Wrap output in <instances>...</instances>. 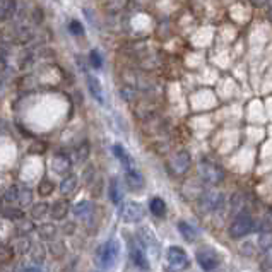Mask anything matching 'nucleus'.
I'll list each match as a JSON object with an SVG mask.
<instances>
[{
  "label": "nucleus",
  "mask_w": 272,
  "mask_h": 272,
  "mask_svg": "<svg viewBox=\"0 0 272 272\" xmlns=\"http://www.w3.org/2000/svg\"><path fill=\"white\" fill-rule=\"evenodd\" d=\"M166 266H168L170 272H181L187 269L188 266V257L181 247H170L166 252Z\"/></svg>",
  "instance_id": "5"
},
{
  "label": "nucleus",
  "mask_w": 272,
  "mask_h": 272,
  "mask_svg": "<svg viewBox=\"0 0 272 272\" xmlns=\"http://www.w3.org/2000/svg\"><path fill=\"white\" fill-rule=\"evenodd\" d=\"M259 248L260 250H269L272 248V231H266V233H262L260 235V238H259Z\"/></svg>",
  "instance_id": "24"
},
{
  "label": "nucleus",
  "mask_w": 272,
  "mask_h": 272,
  "mask_svg": "<svg viewBox=\"0 0 272 272\" xmlns=\"http://www.w3.org/2000/svg\"><path fill=\"white\" fill-rule=\"evenodd\" d=\"M86 82H88V89H89L91 96H93L99 104L106 103V101H104V94H103V86H101L99 79H98L96 75L86 74Z\"/></svg>",
  "instance_id": "9"
},
{
  "label": "nucleus",
  "mask_w": 272,
  "mask_h": 272,
  "mask_svg": "<svg viewBox=\"0 0 272 272\" xmlns=\"http://www.w3.org/2000/svg\"><path fill=\"white\" fill-rule=\"evenodd\" d=\"M195 259L197 264L200 266V269L204 272H214L219 267V255L214 248H209V247H202L195 253Z\"/></svg>",
  "instance_id": "3"
},
{
  "label": "nucleus",
  "mask_w": 272,
  "mask_h": 272,
  "mask_svg": "<svg viewBox=\"0 0 272 272\" xmlns=\"http://www.w3.org/2000/svg\"><path fill=\"white\" fill-rule=\"evenodd\" d=\"M264 271L272 272V248L266 250V259H264Z\"/></svg>",
  "instance_id": "31"
},
{
  "label": "nucleus",
  "mask_w": 272,
  "mask_h": 272,
  "mask_svg": "<svg viewBox=\"0 0 272 272\" xmlns=\"http://www.w3.org/2000/svg\"><path fill=\"white\" fill-rule=\"evenodd\" d=\"M77 176L75 175H69V176H65L64 180H62V183H60V192H62V195H71L72 192H75V188H77Z\"/></svg>",
  "instance_id": "16"
},
{
  "label": "nucleus",
  "mask_w": 272,
  "mask_h": 272,
  "mask_svg": "<svg viewBox=\"0 0 272 272\" xmlns=\"http://www.w3.org/2000/svg\"><path fill=\"white\" fill-rule=\"evenodd\" d=\"M130 260L134 262V266L137 269L148 272L151 271V264H149V259L146 255V250L139 245H130Z\"/></svg>",
  "instance_id": "8"
},
{
  "label": "nucleus",
  "mask_w": 272,
  "mask_h": 272,
  "mask_svg": "<svg viewBox=\"0 0 272 272\" xmlns=\"http://www.w3.org/2000/svg\"><path fill=\"white\" fill-rule=\"evenodd\" d=\"M198 175H200V178L205 183H211V185H218L219 181L224 178V172L216 163L209 161V159H202L198 163Z\"/></svg>",
  "instance_id": "4"
},
{
  "label": "nucleus",
  "mask_w": 272,
  "mask_h": 272,
  "mask_svg": "<svg viewBox=\"0 0 272 272\" xmlns=\"http://www.w3.org/2000/svg\"><path fill=\"white\" fill-rule=\"evenodd\" d=\"M40 233H41V236L43 238H47V240H50L51 236H55V233H57V229H55V226L53 224H43L40 228Z\"/></svg>",
  "instance_id": "30"
},
{
  "label": "nucleus",
  "mask_w": 272,
  "mask_h": 272,
  "mask_svg": "<svg viewBox=\"0 0 272 272\" xmlns=\"http://www.w3.org/2000/svg\"><path fill=\"white\" fill-rule=\"evenodd\" d=\"M51 192H53V181L45 178L40 183V187H38V194H40L41 197H48V195H51Z\"/></svg>",
  "instance_id": "25"
},
{
  "label": "nucleus",
  "mask_w": 272,
  "mask_h": 272,
  "mask_svg": "<svg viewBox=\"0 0 272 272\" xmlns=\"http://www.w3.org/2000/svg\"><path fill=\"white\" fill-rule=\"evenodd\" d=\"M89 64H91V67H94V69L103 67V60H101V55H99V51H98V50H91Z\"/></svg>",
  "instance_id": "26"
},
{
  "label": "nucleus",
  "mask_w": 272,
  "mask_h": 272,
  "mask_svg": "<svg viewBox=\"0 0 272 272\" xmlns=\"http://www.w3.org/2000/svg\"><path fill=\"white\" fill-rule=\"evenodd\" d=\"M88 154H89V146L84 142V144L79 146L77 151H75V158H77V163L86 161V159H88Z\"/></svg>",
  "instance_id": "28"
},
{
  "label": "nucleus",
  "mask_w": 272,
  "mask_h": 272,
  "mask_svg": "<svg viewBox=\"0 0 272 272\" xmlns=\"http://www.w3.org/2000/svg\"><path fill=\"white\" fill-rule=\"evenodd\" d=\"M200 205L204 211L216 212L219 209H223V205H224V195L218 190H209L200 197Z\"/></svg>",
  "instance_id": "7"
},
{
  "label": "nucleus",
  "mask_w": 272,
  "mask_h": 272,
  "mask_svg": "<svg viewBox=\"0 0 272 272\" xmlns=\"http://www.w3.org/2000/svg\"><path fill=\"white\" fill-rule=\"evenodd\" d=\"M144 216H146V211L139 202L128 200L122 204L120 218L124 219L125 223H128V224H137V223H141L142 219H144Z\"/></svg>",
  "instance_id": "6"
},
{
  "label": "nucleus",
  "mask_w": 272,
  "mask_h": 272,
  "mask_svg": "<svg viewBox=\"0 0 272 272\" xmlns=\"http://www.w3.org/2000/svg\"><path fill=\"white\" fill-rule=\"evenodd\" d=\"M255 229V221L253 218L248 214L247 211H242L235 216V219L231 221V226H229V235L233 238H242V236H247L248 233H252Z\"/></svg>",
  "instance_id": "2"
},
{
  "label": "nucleus",
  "mask_w": 272,
  "mask_h": 272,
  "mask_svg": "<svg viewBox=\"0 0 272 272\" xmlns=\"http://www.w3.org/2000/svg\"><path fill=\"white\" fill-rule=\"evenodd\" d=\"M69 31H71L74 36H82V34H84V26H82L77 19H74L69 23Z\"/></svg>",
  "instance_id": "27"
},
{
  "label": "nucleus",
  "mask_w": 272,
  "mask_h": 272,
  "mask_svg": "<svg viewBox=\"0 0 272 272\" xmlns=\"http://www.w3.org/2000/svg\"><path fill=\"white\" fill-rule=\"evenodd\" d=\"M26 272H43V271H41L40 266H36V264H34V266L26 267Z\"/></svg>",
  "instance_id": "33"
},
{
  "label": "nucleus",
  "mask_w": 272,
  "mask_h": 272,
  "mask_svg": "<svg viewBox=\"0 0 272 272\" xmlns=\"http://www.w3.org/2000/svg\"><path fill=\"white\" fill-rule=\"evenodd\" d=\"M2 216L7 219H14V221H21V219H24V214L21 209H16V207H5L2 209Z\"/></svg>",
  "instance_id": "22"
},
{
  "label": "nucleus",
  "mask_w": 272,
  "mask_h": 272,
  "mask_svg": "<svg viewBox=\"0 0 272 272\" xmlns=\"http://www.w3.org/2000/svg\"><path fill=\"white\" fill-rule=\"evenodd\" d=\"M149 211H151L154 216H158V218H163V216L166 214L165 200H163L161 197H152L151 200H149Z\"/></svg>",
  "instance_id": "15"
},
{
  "label": "nucleus",
  "mask_w": 272,
  "mask_h": 272,
  "mask_svg": "<svg viewBox=\"0 0 272 272\" xmlns=\"http://www.w3.org/2000/svg\"><path fill=\"white\" fill-rule=\"evenodd\" d=\"M250 2H252L253 5H257V7H262V5H266L267 3V0H250Z\"/></svg>",
  "instance_id": "34"
},
{
  "label": "nucleus",
  "mask_w": 272,
  "mask_h": 272,
  "mask_svg": "<svg viewBox=\"0 0 272 272\" xmlns=\"http://www.w3.org/2000/svg\"><path fill=\"white\" fill-rule=\"evenodd\" d=\"M72 168V161L65 154H57L51 161V170H53L57 175H65Z\"/></svg>",
  "instance_id": "12"
},
{
  "label": "nucleus",
  "mask_w": 272,
  "mask_h": 272,
  "mask_svg": "<svg viewBox=\"0 0 272 272\" xmlns=\"http://www.w3.org/2000/svg\"><path fill=\"white\" fill-rule=\"evenodd\" d=\"M17 194H19V188L17 187H9L7 188V192L3 194V200L5 202H16L17 200Z\"/></svg>",
  "instance_id": "29"
},
{
  "label": "nucleus",
  "mask_w": 272,
  "mask_h": 272,
  "mask_svg": "<svg viewBox=\"0 0 272 272\" xmlns=\"http://www.w3.org/2000/svg\"><path fill=\"white\" fill-rule=\"evenodd\" d=\"M14 272H26V266H23V264H17Z\"/></svg>",
  "instance_id": "35"
},
{
  "label": "nucleus",
  "mask_w": 272,
  "mask_h": 272,
  "mask_svg": "<svg viewBox=\"0 0 272 272\" xmlns=\"http://www.w3.org/2000/svg\"><path fill=\"white\" fill-rule=\"evenodd\" d=\"M271 19H272V7H271Z\"/></svg>",
  "instance_id": "37"
},
{
  "label": "nucleus",
  "mask_w": 272,
  "mask_h": 272,
  "mask_svg": "<svg viewBox=\"0 0 272 272\" xmlns=\"http://www.w3.org/2000/svg\"><path fill=\"white\" fill-rule=\"evenodd\" d=\"M89 214H91V202L89 200H81L74 207V216H75V218L86 219V218H89Z\"/></svg>",
  "instance_id": "18"
},
{
  "label": "nucleus",
  "mask_w": 272,
  "mask_h": 272,
  "mask_svg": "<svg viewBox=\"0 0 272 272\" xmlns=\"http://www.w3.org/2000/svg\"><path fill=\"white\" fill-rule=\"evenodd\" d=\"M128 3V0H106V10H110V12H118V10L125 9Z\"/></svg>",
  "instance_id": "23"
},
{
  "label": "nucleus",
  "mask_w": 272,
  "mask_h": 272,
  "mask_svg": "<svg viewBox=\"0 0 272 272\" xmlns=\"http://www.w3.org/2000/svg\"><path fill=\"white\" fill-rule=\"evenodd\" d=\"M14 10H16V0H7V2H3L2 9H0V21L12 17Z\"/></svg>",
  "instance_id": "20"
},
{
  "label": "nucleus",
  "mask_w": 272,
  "mask_h": 272,
  "mask_svg": "<svg viewBox=\"0 0 272 272\" xmlns=\"http://www.w3.org/2000/svg\"><path fill=\"white\" fill-rule=\"evenodd\" d=\"M10 248H7V247H3V248H0V264H7L10 259H12V255H10Z\"/></svg>",
  "instance_id": "32"
},
{
  "label": "nucleus",
  "mask_w": 272,
  "mask_h": 272,
  "mask_svg": "<svg viewBox=\"0 0 272 272\" xmlns=\"http://www.w3.org/2000/svg\"><path fill=\"white\" fill-rule=\"evenodd\" d=\"M118 259H120V243L115 238H110L108 242H104L96 252L98 266L104 271L113 269V267L117 266Z\"/></svg>",
  "instance_id": "1"
},
{
  "label": "nucleus",
  "mask_w": 272,
  "mask_h": 272,
  "mask_svg": "<svg viewBox=\"0 0 272 272\" xmlns=\"http://www.w3.org/2000/svg\"><path fill=\"white\" fill-rule=\"evenodd\" d=\"M31 200H33V192H31L29 188H26V187L19 188V194H17V202H19L21 207H26V205H29Z\"/></svg>",
  "instance_id": "19"
},
{
  "label": "nucleus",
  "mask_w": 272,
  "mask_h": 272,
  "mask_svg": "<svg viewBox=\"0 0 272 272\" xmlns=\"http://www.w3.org/2000/svg\"><path fill=\"white\" fill-rule=\"evenodd\" d=\"M48 212H50V207H48V204L41 202V204L33 205V209H31V218H33V219H41V218H45Z\"/></svg>",
  "instance_id": "21"
},
{
  "label": "nucleus",
  "mask_w": 272,
  "mask_h": 272,
  "mask_svg": "<svg viewBox=\"0 0 272 272\" xmlns=\"http://www.w3.org/2000/svg\"><path fill=\"white\" fill-rule=\"evenodd\" d=\"M178 231H180V235L187 240V242H194V240L197 238V229H195L192 224H188L187 221L178 223Z\"/></svg>",
  "instance_id": "17"
},
{
  "label": "nucleus",
  "mask_w": 272,
  "mask_h": 272,
  "mask_svg": "<svg viewBox=\"0 0 272 272\" xmlns=\"http://www.w3.org/2000/svg\"><path fill=\"white\" fill-rule=\"evenodd\" d=\"M67 212H69V204H67V200H57L55 202L53 205L50 207V214H51V218L53 219H64L65 216H67Z\"/></svg>",
  "instance_id": "14"
},
{
  "label": "nucleus",
  "mask_w": 272,
  "mask_h": 272,
  "mask_svg": "<svg viewBox=\"0 0 272 272\" xmlns=\"http://www.w3.org/2000/svg\"><path fill=\"white\" fill-rule=\"evenodd\" d=\"M108 195H110V200L113 202L115 205L122 204L124 202V190L120 187V181L117 178L110 180V187H108Z\"/></svg>",
  "instance_id": "13"
},
{
  "label": "nucleus",
  "mask_w": 272,
  "mask_h": 272,
  "mask_svg": "<svg viewBox=\"0 0 272 272\" xmlns=\"http://www.w3.org/2000/svg\"><path fill=\"white\" fill-rule=\"evenodd\" d=\"M188 166H190V154H188L187 151H180V152H176V154L173 156L172 168H173V172H175L176 175H183V173L188 170Z\"/></svg>",
  "instance_id": "10"
},
{
  "label": "nucleus",
  "mask_w": 272,
  "mask_h": 272,
  "mask_svg": "<svg viewBox=\"0 0 272 272\" xmlns=\"http://www.w3.org/2000/svg\"><path fill=\"white\" fill-rule=\"evenodd\" d=\"M113 152H115V156H117V158L120 159V163H122V166H124L125 172H128V170L137 168V165H135V161L130 158V154H128V152L125 151L124 146H122V144H115V146H113Z\"/></svg>",
  "instance_id": "11"
},
{
  "label": "nucleus",
  "mask_w": 272,
  "mask_h": 272,
  "mask_svg": "<svg viewBox=\"0 0 272 272\" xmlns=\"http://www.w3.org/2000/svg\"><path fill=\"white\" fill-rule=\"evenodd\" d=\"M267 3H269V5L272 7V0H267Z\"/></svg>",
  "instance_id": "36"
}]
</instances>
